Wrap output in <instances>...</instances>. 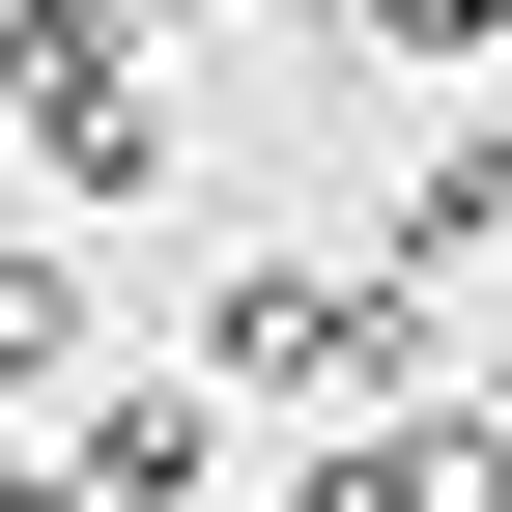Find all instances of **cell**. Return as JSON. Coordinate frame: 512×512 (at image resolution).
Here are the masks:
<instances>
[{
	"instance_id": "obj_1",
	"label": "cell",
	"mask_w": 512,
	"mask_h": 512,
	"mask_svg": "<svg viewBox=\"0 0 512 512\" xmlns=\"http://www.w3.org/2000/svg\"><path fill=\"white\" fill-rule=\"evenodd\" d=\"M0 143H29V200H143L171 171V0H0Z\"/></svg>"
},
{
	"instance_id": "obj_2",
	"label": "cell",
	"mask_w": 512,
	"mask_h": 512,
	"mask_svg": "<svg viewBox=\"0 0 512 512\" xmlns=\"http://www.w3.org/2000/svg\"><path fill=\"white\" fill-rule=\"evenodd\" d=\"M427 370V256H228L200 285V399H399Z\"/></svg>"
},
{
	"instance_id": "obj_3",
	"label": "cell",
	"mask_w": 512,
	"mask_h": 512,
	"mask_svg": "<svg viewBox=\"0 0 512 512\" xmlns=\"http://www.w3.org/2000/svg\"><path fill=\"white\" fill-rule=\"evenodd\" d=\"M200 399H57V512H200Z\"/></svg>"
},
{
	"instance_id": "obj_4",
	"label": "cell",
	"mask_w": 512,
	"mask_h": 512,
	"mask_svg": "<svg viewBox=\"0 0 512 512\" xmlns=\"http://www.w3.org/2000/svg\"><path fill=\"white\" fill-rule=\"evenodd\" d=\"M57 399H86V256L0 228V427H57Z\"/></svg>"
},
{
	"instance_id": "obj_5",
	"label": "cell",
	"mask_w": 512,
	"mask_h": 512,
	"mask_svg": "<svg viewBox=\"0 0 512 512\" xmlns=\"http://www.w3.org/2000/svg\"><path fill=\"white\" fill-rule=\"evenodd\" d=\"M399 256H427V285H456V256H512V114H456V143H427V200H399Z\"/></svg>"
},
{
	"instance_id": "obj_6",
	"label": "cell",
	"mask_w": 512,
	"mask_h": 512,
	"mask_svg": "<svg viewBox=\"0 0 512 512\" xmlns=\"http://www.w3.org/2000/svg\"><path fill=\"white\" fill-rule=\"evenodd\" d=\"M285 512H484V427H427V456H313Z\"/></svg>"
},
{
	"instance_id": "obj_7",
	"label": "cell",
	"mask_w": 512,
	"mask_h": 512,
	"mask_svg": "<svg viewBox=\"0 0 512 512\" xmlns=\"http://www.w3.org/2000/svg\"><path fill=\"white\" fill-rule=\"evenodd\" d=\"M342 29H370V57H484L512 0H342Z\"/></svg>"
},
{
	"instance_id": "obj_8",
	"label": "cell",
	"mask_w": 512,
	"mask_h": 512,
	"mask_svg": "<svg viewBox=\"0 0 512 512\" xmlns=\"http://www.w3.org/2000/svg\"><path fill=\"white\" fill-rule=\"evenodd\" d=\"M0 512H57V456H29V427H0Z\"/></svg>"
}]
</instances>
